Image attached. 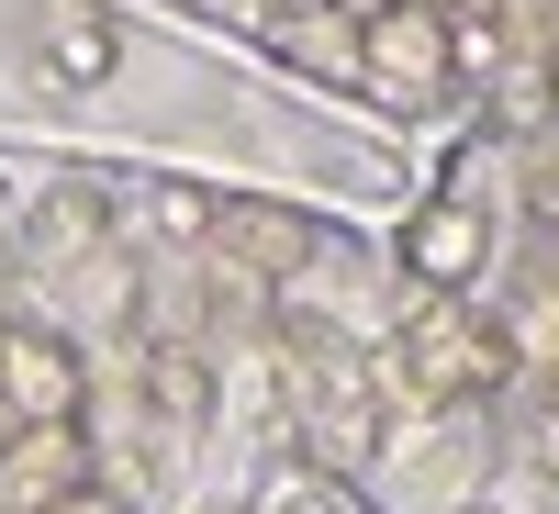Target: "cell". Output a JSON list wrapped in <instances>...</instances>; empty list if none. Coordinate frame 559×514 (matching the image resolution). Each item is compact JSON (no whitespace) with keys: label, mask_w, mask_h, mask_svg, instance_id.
Segmentation results:
<instances>
[{"label":"cell","mask_w":559,"mask_h":514,"mask_svg":"<svg viewBox=\"0 0 559 514\" xmlns=\"http://www.w3.org/2000/svg\"><path fill=\"white\" fill-rule=\"evenodd\" d=\"M90 403V369L68 336H34V324H0V414L12 426H68Z\"/></svg>","instance_id":"6da1fadb"},{"label":"cell","mask_w":559,"mask_h":514,"mask_svg":"<svg viewBox=\"0 0 559 514\" xmlns=\"http://www.w3.org/2000/svg\"><path fill=\"white\" fill-rule=\"evenodd\" d=\"M358 68L369 79H392V89H448V68H459V45H448V23L426 12V0H392V12H369L358 23Z\"/></svg>","instance_id":"7a4b0ae2"},{"label":"cell","mask_w":559,"mask_h":514,"mask_svg":"<svg viewBox=\"0 0 559 514\" xmlns=\"http://www.w3.org/2000/svg\"><path fill=\"white\" fill-rule=\"evenodd\" d=\"M90 481V447H79V414L68 426H12L0 437V514H45L57 492Z\"/></svg>","instance_id":"3957f363"},{"label":"cell","mask_w":559,"mask_h":514,"mask_svg":"<svg viewBox=\"0 0 559 514\" xmlns=\"http://www.w3.org/2000/svg\"><path fill=\"white\" fill-rule=\"evenodd\" d=\"M481 247H492V224H481V202H459V191H437L426 213L403 224V258H414L426 291H459V279L481 268Z\"/></svg>","instance_id":"277c9868"},{"label":"cell","mask_w":559,"mask_h":514,"mask_svg":"<svg viewBox=\"0 0 559 514\" xmlns=\"http://www.w3.org/2000/svg\"><path fill=\"white\" fill-rule=\"evenodd\" d=\"M112 68H123V23L102 0H68V12L45 23V79L57 89H112Z\"/></svg>","instance_id":"5b68a950"},{"label":"cell","mask_w":559,"mask_h":514,"mask_svg":"<svg viewBox=\"0 0 559 514\" xmlns=\"http://www.w3.org/2000/svg\"><path fill=\"white\" fill-rule=\"evenodd\" d=\"M269 57L302 68V79H347V68H358V23L336 12V0H313V12H302V0H280V12H269Z\"/></svg>","instance_id":"8992f818"},{"label":"cell","mask_w":559,"mask_h":514,"mask_svg":"<svg viewBox=\"0 0 559 514\" xmlns=\"http://www.w3.org/2000/svg\"><path fill=\"white\" fill-rule=\"evenodd\" d=\"M146 224L191 247V236H213V224H224V202L202 191V179H157V191H146Z\"/></svg>","instance_id":"52a82bcc"},{"label":"cell","mask_w":559,"mask_h":514,"mask_svg":"<svg viewBox=\"0 0 559 514\" xmlns=\"http://www.w3.org/2000/svg\"><path fill=\"white\" fill-rule=\"evenodd\" d=\"M146 392L179 414V426H202V414H213V381H202V358H191V347H157V358H146Z\"/></svg>","instance_id":"ba28073f"},{"label":"cell","mask_w":559,"mask_h":514,"mask_svg":"<svg viewBox=\"0 0 559 514\" xmlns=\"http://www.w3.org/2000/svg\"><path fill=\"white\" fill-rule=\"evenodd\" d=\"M526 213H537V224H559V146H537V157H526Z\"/></svg>","instance_id":"9c48e42d"},{"label":"cell","mask_w":559,"mask_h":514,"mask_svg":"<svg viewBox=\"0 0 559 514\" xmlns=\"http://www.w3.org/2000/svg\"><path fill=\"white\" fill-rule=\"evenodd\" d=\"M45 514H134V503H123V492H102V481H79V492L45 503Z\"/></svg>","instance_id":"30bf717a"},{"label":"cell","mask_w":559,"mask_h":514,"mask_svg":"<svg viewBox=\"0 0 559 514\" xmlns=\"http://www.w3.org/2000/svg\"><path fill=\"white\" fill-rule=\"evenodd\" d=\"M537 470H559V392L537 403Z\"/></svg>","instance_id":"8fae6325"},{"label":"cell","mask_w":559,"mask_h":514,"mask_svg":"<svg viewBox=\"0 0 559 514\" xmlns=\"http://www.w3.org/2000/svg\"><path fill=\"white\" fill-rule=\"evenodd\" d=\"M426 12H437V23H492L503 0H426Z\"/></svg>","instance_id":"7c38bea8"},{"label":"cell","mask_w":559,"mask_h":514,"mask_svg":"<svg viewBox=\"0 0 559 514\" xmlns=\"http://www.w3.org/2000/svg\"><path fill=\"white\" fill-rule=\"evenodd\" d=\"M336 12H347V23H369V12H392V0H336Z\"/></svg>","instance_id":"4fadbf2b"},{"label":"cell","mask_w":559,"mask_h":514,"mask_svg":"<svg viewBox=\"0 0 559 514\" xmlns=\"http://www.w3.org/2000/svg\"><path fill=\"white\" fill-rule=\"evenodd\" d=\"M459 514H492V503H459Z\"/></svg>","instance_id":"5bb4252c"}]
</instances>
